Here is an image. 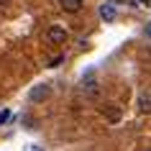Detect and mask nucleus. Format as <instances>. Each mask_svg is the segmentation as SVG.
<instances>
[{"label": "nucleus", "mask_w": 151, "mask_h": 151, "mask_svg": "<svg viewBox=\"0 0 151 151\" xmlns=\"http://www.w3.org/2000/svg\"><path fill=\"white\" fill-rule=\"evenodd\" d=\"M49 97H51V85H46V82L33 85L31 92H28V100H31V103H44V100H49Z\"/></svg>", "instance_id": "obj_1"}, {"label": "nucleus", "mask_w": 151, "mask_h": 151, "mask_svg": "<svg viewBox=\"0 0 151 151\" xmlns=\"http://www.w3.org/2000/svg\"><path fill=\"white\" fill-rule=\"evenodd\" d=\"M149 54H151V51H149Z\"/></svg>", "instance_id": "obj_12"}, {"label": "nucleus", "mask_w": 151, "mask_h": 151, "mask_svg": "<svg viewBox=\"0 0 151 151\" xmlns=\"http://www.w3.org/2000/svg\"><path fill=\"white\" fill-rule=\"evenodd\" d=\"M46 41L49 44H64L67 41V28H62V26H49L46 28Z\"/></svg>", "instance_id": "obj_4"}, {"label": "nucleus", "mask_w": 151, "mask_h": 151, "mask_svg": "<svg viewBox=\"0 0 151 151\" xmlns=\"http://www.w3.org/2000/svg\"><path fill=\"white\" fill-rule=\"evenodd\" d=\"M138 108H141L143 113H149V110H151V97H149V95H141V100H138Z\"/></svg>", "instance_id": "obj_7"}, {"label": "nucleus", "mask_w": 151, "mask_h": 151, "mask_svg": "<svg viewBox=\"0 0 151 151\" xmlns=\"http://www.w3.org/2000/svg\"><path fill=\"white\" fill-rule=\"evenodd\" d=\"M82 92H85V97H90V100H97V97H100V85H97L95 74H87V77L82 80Z\"/></svg>", "instance_id": "obj_2"}, {"label": "nucleus", "mask_w": 151, "mask_h": 151, "mask_svg": "<svg viewBox=\"0 0 151 151\" xmlns=\"http://www.w3.org/2000/svg\"><path fill=\"white\" fill-rule=\"evenodd\" d=\"M59 5H62L67 13H80L82 5H85V0H59Z\"/></svg>", "instance_id": "obj_5"}, {"label": "nucleus", "mask_w": 151, "mask_h": 151, "mask_svg": "<svg viewBox=\"0 0 151 151\" xmlns=\"http://www.w3.org/2000/svg\"><path fill=\"white\" fill-rule=\"evenodd\" d=\"M100 16H103L105 21H113V18H115V10H113V5H103V8H100Z\"/></svg>", "instance_id": "obj_6"}, {"label": "nucleus", "mask_w": 151, "mask_h": 151, "mask_svg": "<svg viewBox=\"0 0 151 151\" xmlns=\"http://www.w3.org/2000/svg\"><path fill=\"white\" fill-rule=\"evenodd\" d=\"M100 113H103V118L110 120V123H118V120L123 118V110H120V105H115V103H105L103 108H100Z\"/></svg>", "instance_id": "obj_3"}, {"label": "nucleus", "mask_w": 151, "mask_h": 151, "mask_svg": "<svg viewBox=\"0 0 151 151\" xmlns=\"http://www.w3.org/2000/svg\"><path fill=\"white\" fill-rule=\"evenodd\" d=\"M143 33H146V36L151 39V23H146V28H143Z\"/></svg>", "instance_id": "obj_9"}, {"label": "nucleus", "mask_w": 151, "mask_h": 151, "mask_svg": "<svg viewBox=\"0 0 151 151\" xmlns=\"http://www.w3.org/2000/svg\"><path fill=\"white\" fill-rule=\"evenodd\" d=\"M138 3H141V5H149V0H138Z\"/></svg>", "instance_id": "obj_11"}, {"label": "nucleus", "mask_w": 151, "mask_h": 151, "mask_svg": "<svg viewBox=\"0 0 151 151\" xmlns=\"http://www.w3.org/2000/svg\"><path fill=\"white\" fill-rule=\"evenodd\" d=\"M8 3H10V0H0V5H8Z\"/></svg>", "instance_id": "obj_10"}, {"label": "nucleus", "mask_w": 151, "mask_h": 151, "mask_svg": "<svg viewBox=\"0 0 151 151\" xmlns=\"http://www.w3.org/2000/svg\"><path fill=\"white\" fill-rule=\"evenodd\" d=\"M64 62V56H54V59H51V64H49V67H59V64Z\"/></svg>", "instance_id": "obj_8"}]
</instances>
